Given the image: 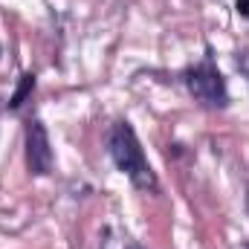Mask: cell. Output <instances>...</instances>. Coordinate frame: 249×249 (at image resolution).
<instances>
[{
	"instance_id": "1",
	"label": "cell",
	"mask_w": 249,
	"mask_h": 249,
	"mask_svg": "<svg viewBox=\"0 0 249 249\" xmlns=\"http://www.w3.org/2000/svg\"><path fill=\"white\" fill-rule=\"evenodd\" d=\"M110 157L116 162V168L130 177V183L136 188H145V191H154L157 188V177L145 160V151L133 133V127L127 122H116L110 130Z\"/></svg>"
},
{
	"instance_id": "2",
	"label": "cell",
	"mask_w": 249,
	"mask_h": 249,
	"mask_svg": "<svg viewBox=\"0 0 249 249\" xmlns=\"http://www.w3.org/2000/svg\"><path fill=\"white\" fill-rule=\"evenodd\" d=\"M186 81H188V90L194 93V99H200V102H206L212 107H223L226 99H229L226 96V81H223L220 70L212 61H203L194 70H188Z\"/></svg>"
},
{
	"instance_id": "3",
	"label": "cell",
	"mask_w": 249,
	"mask_h": 249,
	"mask_svg": "<svg viewBox=\"0 0 249 249\" xmlns=\"http://www.w3.org/2000/svg\"><path fill=\"white\" fill-rule=\"evenodd\" d=\"M26 168L38 177H47L53 171V148L44 122H32L26 127Z\"/></svg>"
},
{
	"instance_id": "4",
	"label": "cell",
	"mask_w": 249,
	"mask_h": 249,
	"mask_svg": "<svg viewBox=\"0 0 249 249\" xmlns=\"http://www.w3.org/2000/svg\"><path fill=\"white\" fill-rule=\"evenodd\" d=\"M32 87H35V75L32 72H23L20 81H18V87H15V93H12V99H9V107H20L26 102V96L32 93Z\"/></svg>"
},
{
	"instance_id": "5",
	"label": "cell",
	"mask_w": 249,
	"mask_h": 249,
	"mask_svg": "<svg viewBox=\"0 0 249 249\" xmlns=\"http://www.w3.org/2000/svg\"><path fill=\"white\" fill-rule=\"evenodd\" d=\"M238 12H241L244 18H249V0H238Z\"/></svg>"
},
{
	"instance_id": "6",
	"label": "cell",
	"mask_w": 249,
	"mask_h": 249,
	"mask_svg": "<svg viewBox=\"0 0 249 249\" xmlns=\"http://www.w3.org/2000/svg\"><path fill=\"white\" fill-rule=\"evenodd\" d=\"M130 249H139V247H130Z\"/></svg>"
}]
</instances>
